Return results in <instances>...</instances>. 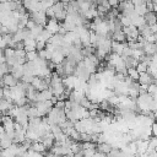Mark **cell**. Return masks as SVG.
<instances>
[{"instance_id":"1","label":"cell","mask_w":157,"mask_h":157,"mask_svg":"<svg viewBox=\"0 0 157 157\" xmlns=\"http://www.w3.org/2000/svg\"><path fill=\"white\" fill-rule=\"evenodd\" d=\"M139 85H150V83H156V77H152L148 72H141L139 74V78H137Z\"/></svg>"},{"instance_id":"2","label":"cell","mask_w":157,"mask_h":157,"mask_svg":"<svg viewBox=\"0 0 157 157\" xmlns=\"http://www.w3.org/2000/svg\"><path fill=\"white\" fill-rule=\"evenodd\" d=\"M2 82H4V86H9V87H12V86H15V85H17V82H18V80L12 75V74H10V72H7V74H5L4 76H2Z\"/></svg>"},{"instance_id":"3","label":"cell","mask_w":157,"mask_h":157,"mask_svg":"<svg viewBox=\"0 0 157 157\" xmlns=\"http://www.w3.org/2000/svg\"><path fill=\"white\" fill-rule=\"evenodd\" d=\"M10 74H12L17 80L21 78V76L23 75V65H20V64H16V65H12L10 66Z\"/></svg>"},{"instance_id":"4","label":"cell","mask_w":157,"mask_h":157,"mask_svg":"<svg viewBox=\"0 0 157 157\" xmlns=\"http://www.w3.org/2000/svg\"><path fill=\"white\" fill-rule=\"evenodd\" d=\"M125 47H126V42H117V40L112 39V52L113 53H117L120 55Z\"/></svg>"},{"instance_id":"5","label":"cell","mask_w":157,"mask_h":157,"mask_svg":"<svg viewBox=\"0 0 157 157\" xmlns=\"http://www.w3.org/2000/svg\"><path fill=\"white\" fill-rule=\"evenodd\" d=\"M144 53L147 54V55H153L156 54V50H157V45L156 43H151V42H146L144 44V48H142Z\"/></svg>"},{"instance_id":"6","label":"cell","mask_w":157,"mask_h":157,"mask_svg":"<svg viewBox=\"0 0 157 157\" xmlns=\"http://www.w3.org/2000/svg\"><path fill=\"white\" fill-rule=\"evenodd\" d=\"M144 18H145V23L151 26V25H155L156 23V12L155 11H147L145 15H144Z\"/></svg>"},{"instance_id":"7","label":"cell","mask_w":157,"mask_h":157,"mask_svg":"<svg viewBox=\"0 0 157 157\" xmlns=\"http://www.w3.org/2000/svg\"><path fill=\"white\" fill-rule=\"evenodd\" d=\"M49 87H50V90H52V92H53V96H55V97H58L59 94L64 93V90H65V86H64V83H63V82L55 83V85L49 86Z\"/></svg>"},{"instance_id":"8","label":"cell","mask_w":157,"mask_h":157,"mask_svg":"<svg viewBox=\"0 0 157 157\" xmlns=\"http://www.w3.org/2000/svg\"><path fill=\"white\" fill-rule=\"evenodd\" d=\"M110 148H112V145L109 144V142H101V144H97V146H96V151H98V152H102V153H104L105 156H107V153L110 151Z\"/></svg>"},{"instance_id":"9","label":"cell","mask_w":157,"mask_h":157,"mask_svg":"<svg viewBox=\"0 0 157 157\" xmlns=\"http://www.w3.org/2000/svg\"><path fill=\"white\" fill-rule=\"evenodd\" d=\"M112 39H114L117 42H126V36L124 34V32L121 29H115L112 33Z\"/></svg>"},{"instance_id":"10","label":"cell","mask_w":157,"mask_h":157,"mask_svg":"<svg viewBox=\"0 0 157 157\" xmlns=\"http://www.w3.org/2000/svg\"><path fill=\"white\" fill-rule=\"evenodd\" d=\"M25 132H26V130L15 131V135H13V137H12V142H13V144H22V142L25 141V139H26Z\"/></svg>"},{"instance_id":"11","label":"cell","mask_w":157,"mask_h":157,"mask_svg":"<svg viewBox=\"0 0 157 157\" xmlns=\"http://www.w3.org/2000/svg\"><path fill=\"white\" fill-rule=\"evenodd\" d=\"M31 148L32 150H34L36 152H39V153H44L45 151H47V147L43 145V142H40V141H33L32 142V145H31Z\"/></svg>"},{"instance_id":"12","label":"cell","mask_w":157,"mask_h":157,"mask_svg":"<svg viewBox=\"0 0 157 157\" xmlns=\"http://www.w3.org/2000/svg\"><path fill=\"white\" fill-rule=\"evenodd\" d=\"M64 55L58 50V49H55L53 53H52V58H50V61H53L54 64H60L63 60H64Z\"/></svg>"},{"instance_id":"13","label":"cell","mask_w":157,"mask_h":157,"mask_svg":"<svg viewBox=\"0 0 157 157\" xmlns=\"http://www.w3.org/2000/svg\"><path fill=\"white\" fill-rule=\"evenodd\" d=\"M52 34H53V33H52V32H49V31L44 27V28L42 29L40 34L36 38V40H44V42H48V40H49V38L52 37Z\"/></svg>"},{"instance_id":"14","label":"cell","mask_w":157,"mask_h":157,"mask_svg":"<svg viewBox=\"0 0 157 157\" xmlns=\"http://www.w3.org/2000/svg\"><path fill=\"white\" fill-rule=\"evenodd\" d=\"M43 28H44V26H42V25H34V26L29 29V32H31V37L36 39V38L40 34V32H42Z\"/></svg>"},{"instance_id":"15","label":"cell","mask_w":157,"mask_h":157,"mask_svg":"<svg viewBox=\"0 0 157 157\" xmlns=\"http://www.w3.org/2000/svg\"><path fill=\"white\" fill-rule=\"evenodd\" d=\"M134 10H135V12L137 13V15H140V16H144L146 12H147V9H146V6H145V4H140V5H134Z\"/></svg>"},{"instance_id":"16","label":"cell","mask_w":157,"mask_h":157,"mask_svg":"<svg viewBox=\"0 0 157 157\" xmlns=\"http://www.w3.org/2000/svg\"><path fill=\"white\" fill-rule=\"evenodd\" d=\"M144 23H145L144 16L137 15V16H135V17L131 18V25H134L135 27H139V26H141V25H144Z\"/></svg>"},{"instance_id":"17","label":"cell","mask_w":157,"mask_h":157,"mask_svg":"<svg viewBox=\"0 0 157 157\" xmlns=\"http://www.w3.org/2000/svg\"><path fill=\"white\" fill-rule=\"evenodd\" d=\"M126 75L130 76L131 80H134V81H137V78H139V72H137V70L135 67H128Z\"/></svg>"},{"instance_id":"18","label":"cell","mask_w":157,"mask_h":157,"mask_svg":"<svg viewBox=\"0 0 157 157\" xmlns=\"http://www.w3.org/2000/svg\"><path fill=\"white\" fill-rule=\"evenodd\" d=\"M38 58V52L37 50H29V52H26V60L28 61H33Z\"/></svg>"},{"instance_id":"19","label":"cell","mask_w":157,"mask_h":157,"mask_svg":"<svg viewBox=\"0 0 157 157\" xmlns=\"http://www.w3.org/2000/svg\"><path fill=\"white\" fill-rule=\"evenodd\" d=\"M135 69L137 70V72H139V74L145 72V71L147 70V63H146V61H139V63L136 64Z\"/></svg>"},{"instance_id":"20","label":"cell","mask_w":157,"mask_h":157,"mask_svg":"<svg viewBox=\"0 0 157 157\" xmlns=\"http://www.w3.org/2000/svg\"><path fill=\"white\" fill-rule=\"evenodd\" d=\"M147 93H150V94L156 99V93H157V86H156V83H150V85H147Z\"/></svg>"},{"instance_id":"21","label":"cell","mask_w":157,"mask_h":157,"mask_svg":"<svg viewBox=\"0 0 157 157\" xmlns=\"http://www.w3.org/2000/svg\"><path fill=\"white\" fill-rule=\"evenodd\" d=\"M26 103H28V99L26 96H22V97H18L13 101V104L17 105V107H21V105H25Z\"/></svg>"},{"instance_id":"22","label":"cell","mask_w":157,"mask_h":157,"mask_svg":"<svg viewBox=\"0 0 157 157\" xmlns=\"http://www.w3.org/2000/svg\"><path fill=\"white\" fill-rule=\"evenodd\" d=\"M12 144V140L11 139H0V148H7L10 147Z\"/></svg>"},{"instance_id":"23","label":"cell","mask_w":157,"mask_h":157,"mask_svg":"<svg viewBox=\"0 0 157 157\" xmlns=\"http://www.w3.org/2000/svg\"><path fill=\"white\" fill-rule=\"evenodd\" d=\"M10 71V66L4 61V63H1L0 64V77H2L5 74H7Z\"/></svg>"},{"instance_id":"24","label":"cell","mask_w":157,"mask_h":157,"mask_svg":"<svg viewBox=\"0 0 157 157\" xmlns=\"http://www.w3.org/2000/svg\"><path fill=\"white\" fill-rule=\"evenodd\" d=\"M53 71H55L61 78L65 76V74H64V67H63V65H61V63L60 64H55V67H54V70Z\"/></svg>"},{"instance_id":"25","label":"cell","mask_w":157,"mask_h":157,"mask_svg":"<svg viewBox=\"0 0 157 157\" xmlns=\"http://www.w3.org/2000/svg\"><path fill=\"white\" fill-rule=\"evenodd\" d=\"M65 16H66V11L65 10H61V11H58V12L54 13V18L58 20L59 22H61L65 18Z\"/></svg>"},{"instance_id":"26","label":"cell","mask_w":157,"mask_h":157,"mask_svg":"<svg viewBox=\"0 0 157 157\" xmlns=\"http://www.w3.org/2000/svg\"><path fill=\"white\" fill-rule=\"evenodd\" d=\"M45 44H47V42H44V40H36V50L38 52L40 49H44Z\"/></svg>"},{"instance_id":"27","label":"cell","mask_w":157,"mask_h":157,"mask_svg":"<svg viewBox=\"0 0 157 157\" xmlns=\"http://www.w3.org/2000/svg\"><path fill=\"white\" fill-rule=\"evenodd\" d=\"M15 56L16 58H26V50L25 49H15Z\"/></svg>"},{"instance_id":"28","label":"cell","mask_w":157,"mask_h":157,"mask_svg":"<svg viewBox=\"0 0 157 157\" xmlns=\"http://www.w3.org/2000/svg\"><path fill=\"white\" fill-rule=\"evenodd\" d=\"M44 13H45L47 18H52V17H54V11H53L52 6L48 7V9H45V10H44Z\"/></svg>"},{"instance_id":"29","label":"cell","mask_w":157,"mask_h":157,"mask_svg":"<svg viewBox=\"0 0 157 157\" xmlns=\"http://www.w3.org/2000/svg\"><path fill=\"white\" fill-rule=\"evenodd\" d=\"M56 108H60V109H64V107H65V101H63V99H58L56 101V103L54 104Z\"/></svg>"},{"instance_id":"30","label":"cell","mask_w":157,"mask_h":157,"mask_svg":"<svg viewBox=\"0 0 157 157\" xmlns=\"http://www.w3.org/2000/svg\"><path fill=\"white\" fill-rule=\"evenodd\" d=\"M34 25H36V23H34V21H33V20H31V18H29V20H28V21H27V23H26V27H27V28H28V29H31V28H32V27H33V26H34Z\"/></svg>"},{"instance_id":"31","label":"cell","mask_w":157,"mask_h":157,"mask_svg":"<svg viewBox=\"0 0 157 157\" xmlns=\"http://www.w3.org/2000/svg\"><path fill=\"white\" fill-rule=\"evenodd\" d=\"M38 58H40V59H45V49H40V50H38Z\"/></svg>"},{"instance_id":"32","label":"cell","mask_w":157,"mask_h":157,"mask_svg":"<svg viewBox=\"0 0 157 157\" xmlns=\"http://www.w3.org/2000/svg\"><path fill=\"white\" fill-rule=\"evenodd\" d=\"M118 2H119V0H108V4L110 7H117Z\"/></svg>"},{"instance_id":"33","label":"cell","mask_w":157,"mask_h":157,"mask_svg":"<svg viewBox=\"0 0 157 157\" xmlns=\"http://www.w3.org/2000/svg\"><path fill=\"white\" fill-rule=\"evenodd\" d=\"M134 5H140V4H145L146 0H130Z\"/></svg>"},{"instance_id":"34","label":"cell","mask_w":157,"mask_h":157,"mask_svg":"<svg viewBox=\"0 0 157 157\" xmlns=\"http://www.w3.org/2000/svg\"><path fill=\"white\" fill-rule=\"evenodd\" d=\"M150 28H151V32H152V33H156V32H157V25H156V23H155V25H151Z\"/></svg>"}]
</instances>
